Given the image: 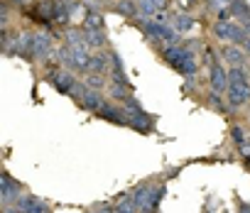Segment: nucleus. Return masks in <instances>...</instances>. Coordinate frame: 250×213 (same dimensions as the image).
<instances>
[{
	"mask_svg": "<svg viewBox=\"0 0 250 213\" xmlns=\"http://www.w3.org/2000/svg\"><path fill=\"white\" fill-rule=\"evenodd\" d=\"M226 100H228V108L230 111H238L250 100V81L245 83H235V86H228L226 91Z\"/></svg>",
	"mask_w": 250,
	"mask_h": 213,
	"instance_id": "obj_7",
	"label": "nucleus"
},
{
	"mask_svg": "<svg viewBox=\"0 0 250 213\" xmlns=\"http://www.w3.org/2000/svg\"><path fill=\"white\" fill-rule=\"evenodd\" d=\"M79 44H86V30L69 27L66 30V47H79Z\"/></svg>",
	"mask_w": 250,
	"mask_h": 213,
	"instance_id": "obj_21",
	"label": "nucleus"
},
{
	"mask_svg": "<svg viewBox=\"0 0 250 213\" xmlns=\"http://www.w3.org/2000/svg\"><path fill=\"white\" fill-rule=\"evenodd\" d=\"M108 76H110V83H118V86L130 88V78L125 76V69H110V71H108Z\"/></svg>",
	"mask_w": 250,
	"mask_h": 213,
	"instance_id": "obj_25",
	"label": "nucleus"
},
{
	"mask_svg": "<svg viewBox=\"0 0 250 213\" xmlns=\"http://www.w3.org/2000/svg\"><path fill=\"white\" fill-rule=\"evenodd\" d=\"M47 81L54 86V91H59V93H71L74 88H76V76H74V71H69V69H52L49 74H47Z\"/></svg>",
	"mask_w": 250,
	"mask_h": 213,
	"instance_id": "obj_5",
	"label": "nucleus"
},
{
	"mask_svg": "<svg viewBox=\"0 0 250 213\" xmlns=\"http://www.w3.org/2000/svg\"><path fill=\"white\" fill-rule=\"evenodd\" d=\"M138 10H140V18H155L160 13V8L152 0H138Z\"/></svg>",
	"mask_w": 250,
	"mask_h": 213,
	"instance_id": "obj_24",
	"label": "nucleus"
},
{
	"mask_svg": "<svg viewBox=\"0 0 250 213\" xmlns=\"http://www.w3.org/2000/svg\"><path fill=\"white\" fill-rule=\"evenodd\" d=\"M105 44H108V37H105L103 30H86V47H88V49L103 52Z\"/></svg>",
	"mask_w": 250,
	"mask_h": 213,
	"instance_id": "obj_18",
	"label": "nucleus"
},
{
	"mask_svg": "<svg viewBox=\"0 0 250 213\" xmlns=\"http://www.w3.org/2000/svg\"><path fill=\"white\" fill-rule=\"evenodd\" d=\"M208 108H213V111H223L226 108V105H223V93L208 91Z\"/></svg>",
	"mask_w": 250,
	"mask_h": 213,
	"instance_id": "obj_26",
	"label": "nucleus"
},
{
	"mask_svg": "<svg viewBox=\"0 0 250 213\" xmlns=\"http://www.w3.org/2000/svg\"><path fill=\"white\" fill-rule=\"evenodd\" d=\"M201 3H208V0H201Z\"/></svg>",
	"mask_w": 250,
	"mask_h": 213,
	"instance_id": "obj_36",
	"label": "nucleus"
},
{
	"mask_svg": "<svg viewBox=\"0 0 250 213\" xmlns=\"http://www.w3.org/2000/svg\"><path fill=\"white\" fill-rule=\"evenodd\" d=\"M160 57H162V61H165V64H169L174 71H179L187 61L196 59V54H194L191 49H187L184 44H167V47H162V49H160Z\"/></svg>",
	"mask_w": 250,
	"mask_h": 213,
	"instance_id": "obj_3",
	"label": "nucleus"
},
{
	"mask_svg": "<svg viewBox=\"0 0 250 213\" xmlns=\"http://www.w3.org/2000/svg\"><path fill=\"white\" fill-rule=\"evenodd\" d=\"M194 25H196V18H191L189 13H177V15H172V27H174L179 35L194 30Z\"/></svg>",
	"mask_w": 250,
	"mask_h": 213,
	"instance_id": "obj_17",
	"label": "nucleus"
},
{
	"mask_svg": "<svg viewBox=\"0 0 250 213\" xmlns=\"http://www.w3.org/2000/svg\"><path fill=\"white\" fill-rule=\"evenodd\" d=\"M206 213H213V211H206Z\"/></svg>",
	"mask_w": 250,
	"mask_h": 213,
	"instance_id": "obj_37",
	"label": "nucleus"
},
{
	"mask_svg": "<svg viewBox=\"0 0 250 213\" xmlns=\"http://www.w3.org/2000/svg\"><path fill=\"white\" fill-rule=\"evenodd\" d=\"M69 49H71V71H88V64H91L93 52H91L86 44L69 47Z\"/></svg>",
	"mask_w": 250,
	"mask_h": 213,
	"instance_id": "obj_12",
	"label": "nucleus"
},
{
	"mask_svg": "<svg viewBox=\"0 0 250 213\" xmlns=\"http://www.w3.org/2000/svg\"><path fill=\"white\" fill-rule=\"evenodd\" d=\"M238 213H250V203L248 201H240L238 203Z\"/></svg>",
	"mask_w": 250,
	"mask_h": 213,
	"instance_id": "obj_32",
	"label": "nucleus"
},
{
	"mask_svg": "<svg viewBox=\"0 0 250 213\" xmlns=\"http://www.w3.org/2000/svg\"><path fill=\"white\" fill-rule=\"evenodd\" d=\"M52 52H54V47H52V35H49L47 30H40V32H35V44H32V61H35V59L44 61V59H47Z\"/></svg>",
	"mask_w": 250,
	"mask_h": 213,
	"instance_id": "obj_9",
	"label": "nucleus"
},
{
	"mask_svg": "<svg viewBox=\"0 0 250 213\" xmlns=\"http://www.w3.org/2000/svg\"><path fill=\"white\" fill-rule=\"evenodd\" d=\"M238 155L243 157V162H245V164H250V142L240 145V147H238Z\"/></svg>",
	"mask_w": 250,
	"mask_h": 213,
	"instance_id": "obj_31",
	"label": "nucleus"
},
{
	"mask_svg": "<svg viewBox=\"0 0 250 213\" xmlns=\"http://www.w3.org/2000/svg\"><path fill=\"white\" fill-rule=\"evenodd\" d=\"M71 96L81 103L83 111H91V113H98V111L103 108V103H105V96H103L101 91L88 88L86 83H76V88L71 91Z\"/></svg>",
	"mask_w": 250,
	"mask_h": 213,
	"instance_id": "obj_2",
	"label": "nucleus"
},
{
	"mask_svg": "<svg viewBox=\"0 0 250 213\" xmlns=\"http://www.w3.org/2000/svg\"><path fill=\"white\" fill-rule=\"evenodd\" d=\"M81 5H83L88 13H101L103 5H105V0H81Z\"/></svg>",
	"mask_w": 250,
	"mask_h": 213,
	"instance_id": "obj_29",
	"label": "nucleus"
},
{
	"mask_svg": "<svg viewBox=\"0 0 250 213\" xmlns=\"http://www.w3.org/2000/svg\"><path fill=\"white\" fill-rule=\"evenodd\" d=\"M108 57H110V69H123V59H120V54L115 49H110Z\"/></svg>",
	"mask_w": 250,
	"mask_h": 213,
	"instance_id": "obj_30",
	"label": "nucleus"
},
{
	"mask_svg": "<svg viewBox=\"0 0 250 213\" xmlns=\"http://www.w3.org/2000/svg\"><path fill=\"white\" fill-rule=\"evenodd\" d=\"M101 120H108L113 125H128V116H125V108L120 103H113V100H105L103 108L96 113Z\"/></svg>",
	"mask_w": 250,
	"mask_h": 213,
	"instance_id": "obj_8",
	"label": "nucleus"
},
{
	"mask_svg": "<svg viewBox=\"0 0 250 213\" xmlns=\"http://www.w3.org/2000/svg\"><path fill=\"white\" fill-rule=\"evenodd\" d=\"M155 186H157V184H143V186H138V189L133 191V203L138 206V211H140V213H147V211H150Z\"/></svg>",
	"mask_w": 250,
	"mask_h": 213,
	"instance_id": "obj_13",
	"label": "nucleus"
},
{
	"mask_svg": "<svg viewBox=\"0 0 250 213\" xmlns=\"http://www.w3.org/2000/svg\"><path fill=\"white\" fill-rule=\"evenodd\" d=\"M243 49H245V54H248V59H250V37H248V42L243 44Z\"/></svg>",
	"mask_w": 250,
	"mask_h": 213,
	"instance_id": "obj_33",
	"label": "nucleus"
},
{
	"mask_svg": "<svg viewBox=\"0 0 250 213\" xmlns=\"http://www.w3.org/2000/svg\"><path fill=\"white\" fill-rule=\"evenodd\" d=\"M230 137H233V142H235L238 147L248 142V137H245V130H243L240 125H233V128H230Z\"/></svg>",
	"mask_w": 250,
	"mask_h": 213,
	"instance_id": "obj_28",
	"label": "nucleus"
},
{
	"mask_svg": "<svg viewBox=\"0 0 250 213\" xmlns=\"http://www.w3.org/2000/svg\"><path fill=\"white\" fill-rule=\"evenodd\" d=\"M123 108H125V116H128V128H133L138 133H152L155 130V118L147 111H143V105L138 103L135 96H130L125 100Z\"/></svg>",
	"mask_w": 250,
	"mask_h": 213,
	"instance_id": "obj_1",
	"label": "nucleus"
},
{
	"mask_svg": "<svg viewBox=\"0 0 250 213\" xmlns=\"http://www.w3.org/2000/svg\"><path fill=\"white\" fill-rule=\"evenodd\" d=\"M230 3H233V0H208V3H206V8L211 10V13H221V10H228L230 8Z\"/></svg>",
	"mask_w": 250,
	"mask_h": 213,
	"instance_id": "obj_27",
	"label": "nucleus"
},
{
	"mask_svg": "<svg viewBox=\"0 0 250 213\" xmlns=\"http://www.w3.org/2000/svg\"><path fill=\"white\" fill-rule=\"evenodd\" d=\"M208 86H211V91H218V93L228 91V69L221 61L208 69Z\"/></svg>",
	"mask_w": 250,
	"mask_h": 213,
	"instance_id": "obj_10",
	"label": "nucleus"
},
{
	"mask_svg": "<svg viewBox=\"0 0 250 213\" xmlns=\"http://www.w3.org/2000/svg\"><path fill=\"white\" fill-rule=\"evenodd\" d=\"M15 206H18L22 213H52L49 206H47L42 198L32 196V194H22V196L15 201Z\"/></svg>",
	"mask_w": 250,
	"mask_h": 213,
	"instance_id": "obj_11",
	"label": "nucleus"
},
{
	"mask_svg": "<svg viewBox=\"0 0 250 213\" xmlns=\"http://www.w3.org/2000/svg\"><path fill=\"white\" fill-rule=\"evenodd\" d=\"M108 96H110V100L113 103H125L133 93H130V88H125V86H118V83H110V88H108Z\"/></svg>",
	"mask_w": 250,
	"mask_h": 213,
	"instance_id": "obj_20",
	"label": "nucleus"
},
{
	"mask_svg": "<svg viewBox=\"0 0 250 213\" xmlns=\"http://www.w3.org/2000/svg\"><path fill=\"white\" fill-rule=\"evenodd\" d=\"M248 123H250V113H248Z\"/></svg>",
	"mask_w": 250,
	"mask_h": 213,
	"instance_id": "obj_35",
	"label": "nucleus"
},
{
	"mask_svg": "<svg viewBox=\"0 0 250 213\" xmlns=\"http://www.w3.org/2000/svg\"><path fill=\"white\" fill-rule=\"evenodd\" d=\"M13 5H27V0H10Z\"/></svg>",
	"mask_w": 250,
	"mask_h": 213,
	"instance_id": "obj_34",
	"label": "nucleus"
},
{
	"mask_svg": "<svg viewBox=\"0 0 250 213\" xmlns=\"http://www.w3.org/2000/svg\"><path fill=\"white\" fill-rule=\"evenodd\" d=\"M213 37H218V39H223L228 44H238V47H243L248 42V35H245V30L240 25H235V22H221V20L213 25Z\"/></svg>",
	"mask_w": 250,
	"mask_h": 213,
	"instance_id": "obj_4",
	"label": "nucleus"
},
{
	"mask_svg": "<svg viewBox=\"0 0 250 213\" xmlns=\"http://www.w3.org/2000/svg\"><path fill=\"white\" fill-rule=\"evenodd\" d=\"M83 30H103V13H88L83 18Z\"/></svg>",
	"mask_w": 250,
	"mask_h": 213,
	"instance_id": "obj_23",
	"label": "nucleus"
},
{
	"mask_svg": "<svg viewBox=\"0 0 250 213\" xmlns=\"http://www.w3.org/2000/svg\"><path fill=\"white\" fill-rule=\"evenodd\" d=\"M83 83L88 86V88H93V91H101L103 93V88H105V83H108V78H105V74H86L83 76Z\"/></svg>",
	"mask_w": 250,
	"mask_h": 213,
	"instance_id": "obj_22",
	"label": "nucleus"
},
{
	"mask_svg": "<svg viewBox=\"0 0 250 213\" xmlns=\"http://www.w3.org/2000/svg\"><path fill=\"white\" fill-rule=\"evenodd\" d=\"M20 196H22V184L15 181L8 172H3V176H0V198H3V203L10 206V203H15Z\"/></svg>",
	"mask_w": 250,
	"mask_h": 213,
	"instance_id": "obj_6",
	"label": "nucleus"
},
{
	"mask_svg": "<svg viewBox=\"0 0 250 213\" xmlns=\"http://www.w3.org/2000/svg\"><path fill=\"white\" fill-rule=\"evenodd\" d=\"M228 10H230L233 18H238V25L240 27H248L250 25V5L245 3V0H233Z\"/></svg>",
	"mask_w": 250,
	"mask_h": 213,
	"instance_id": "obj_15",
	"label": "nucleus"
},
{
	"mask_svg": "<svg viewBox=\"0 0 250 213\" xmlns=\"http://www.w3.org/2000/svg\"><path fill=\"white\" fill-rule=\"evenodd\" d=\"M221 57L226 59L228 66H245V61H248L245 49L238 47V44H226V47H221Z\"/></svg>",
	"mask_w": 250,
	"mask_h": 213,
	"instance_id": "obj_14",
	"label": "nucleus"
},
{
	"mask_svg": "<svg viewBox=\"0 0 250 213\" xmlns=\"http://www.w3.org/2000/svg\"><path fill=\"white\" fill-rule=\"evenodd\" d=\"M88 71H91V74H105V71H110V57H108L105 52H93L91 64H88ZM88 71H86V74H88Z\"/></svg>",
	"mask_w": 250,
	"mask_h": 213,
	"instance_id": "obj_16",
	"label": "nucleus"
},
{
	"mask_svg": "<svg viewBox=\"0 0 250 213\" xmlns=\"http://www.w3.org/2000/svg\"><path fill=\"white\" fill-rule=\"evenodd\" d=\"M113 13L123 15V18H138V0H120V3L113 5Z\"/></svg>",
	"mask_w": 250,
	"mask_h": 213,
	"instance_id": "obj_19",
	"label": "nucleus"
}]
</instances>
